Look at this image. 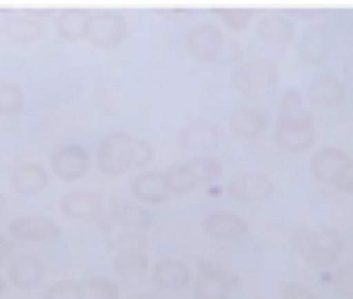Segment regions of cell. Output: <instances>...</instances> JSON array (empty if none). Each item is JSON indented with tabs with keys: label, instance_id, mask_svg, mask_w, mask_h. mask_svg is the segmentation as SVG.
<instances>
[{
	"label": "cell",
	"instance_id": "1",
	"mask_svg": "<svg viewBox=\"0 0 353 299\" xmlns=\"http://www.w3.org/2000/svg\"><path fill=\"white\" fill-rule=\"evenodd\" d=\"M274 141L285 152L301 154L316 141V125L312 112L303 104V96L297 90H287L279 100V123L274 129Z\"/></svg>",
	"mask_w": 353,
	"mask_h": 299
},
{
	"label": "cell",
	"instance_id": "2",
	"mask_svg": "<svg viewBox=\"0 0 353 299\" xmlns=\"http://www.w3.org/2000/svg\"><path fill=\"white\" fill-rule=\"evenodd\" d=\"M291 245L295 254L312 268H330L341 260L343 254V239L330 227L320 231L299 227L291 235Z\"/></svg>",
	"mask_w": 353,
	"mask_h": 299
},
{
	"label": "cell",
	"instance_id": "3",
	"mask_svg": "<svg viewBox=\"0 0 353 299\" xmlns=\"http://www.w3.org/2000/svg\"><path fill=\"white\" fill-rule=\"evenodd\" d=\"M233 85L250 100H270L281 85L276 63L270 59H252L241 63L233 73Z\"/></svg>",
	"mask_w": 353,
	"mask_h": 299
},
{
	"label": "cell",
	"instance_id": "4",
	"mask_svg": "<svg viewBox=\"0 0 353 299\" xmlns=\"http://www.w3.org/2000/svg\"><path fill=\"white\" fill-rule=\"evenodd\" d=\"M133 147L135 137L127 131L106 133L96 150V167L102 175L119 177L133 169Z\"/></svg>",
	"mask_w": 353,
	"mask_h": 299
},
{
	"label": "cell",
	"instance_id": "5",
	"mask_svg": "<svg viewBox=\"0 0 353 299\" xmlns=\"http://www.w3.org/2000/svg\"><path fill=\"white\" fill-rule=\"evenodd\" d=\"M96 220L98 227L106 233H110L117 225L129 231H145L152 227L154 216L150 210H143L141 206L121 202L117 198H102V210Z\"/></svg>",
	"mask_w": 353,
	"mask_h": 299
},
{
	"label": "cell",
	"instance_id": "6",
	"mask_svg": "<svg viewBox=\"0 0 353 299\" xmlns=\"http://www.w3.org/2000/svg\"><path fill=\"white\" fill-rule=\"evenodd\" d=\"M237 282H239L237 274H233L229 268L200 260L194 295H196V299H229L231 289Z\"/></svg>",
	"mask_w": 353,
	"mask_h": 299
},
{
	"label": "cell",
	"instance_id": "7",
	"mask_svg": "<svg viewBox=\"0 0 353 299\" xmlns=\"http://www.w3.org/2000/svg\"><path fill=\"white\" fill-rule=\"evenodd\" d=\"M179 145L185 152H194L198 156H208L212 150L216 147L221 139V131L216 123L208 118H192L179 129Z\"/></svg>",
	"mask_w": 353,
	"mask_h": 299
},
{
	"label": "cell",
	"instance_id": "8",
	"mask_svg": "<svg viewBox=\"0 0 353 299\" xmlns=\"http://www.w3.org/2000/svg\"><path fill=\"white\" fill-rule=\"evenodd\" d=\"M127 34H129V25L119 11H110V9L94 11L92 25L88 32V40L94 46H102V48L117 46L127 38Z\"/></svg>",
	"mask_w": 353,
	"mask_h": 299
},
{
	"label": "cell",
	"instance_id": "9",
	"mask_svg": "<svg viewBox=\"0 0 353 299\" xmlns=\"http://www.w3.org/2000/svg\"><path fill=\"white\" fill-rule=\"evenodd\" d=\"M272 192L274 183L264 173H241L227 183V194L237 202H264Z\"/></svg>",
	"mask_w": 353,
	"mask_h": 299
},
{
	"label": "cell",
	"instance_id": "10",
	"mask_svg": "<svg viewBox=\"0 0 353 299\" xmlns=\"http://www.w3.org/2000/svg\"><path fill=\"white\" fill-rule=\"evenodd\" d=\"M223 42H225V36L221 28H216L214 23H198L188 34V52L194 61L208 63L216 59Z\"/></svg>",
	"mask_w": 353,
	"mask_h": 299
},
{
	"label": "cell",
	"instance_id": "11",
	"mask_svg": "<svg viewBox=\"0 0 353 299\" xmlns=\"http://www.w3.org/2000/svg\"><path fill=\"white\" fill-rule=\"evenodd\" d=\"M50 165H52V171L61 179L77 181L90 169V154H88V150L83 145L69 143V145H63V147L57 150V152L52 154Z\"/></svg>",
	"mask_w": 353,
	"mask_h": 299
},
{
	"label": "cell",
	"instance_id": "12",
	"mask_svg": "<svg viewBox=\"0 0 353 299\" xmlns=\"http://www.w3.org/2000/svg\"><path fill=\"white\" fill-rule=\"evenodd\" d=\"M330 52V36L326 25L312 23L301 32V38L297 42V54L303 63L320 65L326 61Z\"/></svg>",
	"mask_w": 353,
	"mask_h": 299
},
{
	"label": "cell",
	"instance_id": "13",
	"mask_svg": "<svg viewBox=\"0 0 353 299\" xmlns=\"http://www.w3.org/2000/svg\"><path fill=\"white\" fill-rule=\"evenodd\" d=\"M343 98H345V83L330 73H322V75L314 77L305 90V100L316 108L339 106L343 102Z\"/></svg>",
	"mask_w": 353,
	"mask_h": 299
},
{
	"label": "cell",
	"instance_id": "14",
	"mask_svg": "<svg viewBox=\"0 0 353 299\" xmlns=\"http://www.w3.org/2000/svg\"><path fill=\"white\" fill-rule=\"evenodd\" d=\"M9 231L23 241H48L61 237L63 233V229L54 220L44 216H17L11 220Z\"/></svg>",
	"mask_w": 353,
	"mask_h": 299
},
{
	"label": "cell",
	"instance_id": "15",
	"mask_svg": "<svg viewBox=\"0 0 353 299\" xmlns=\"http://www.w3.org/2000/svg\"><path fill=\"white\" fill-rule=\"evenodd\" d=\"M349 161L351 158L347 156L345 150H341L336 145L320 147V150H316L312 161H310V171H312V175L318 181H322V183H334V179L339 177V173L343 171V167Z\"/></svg>",
	"mask_w": 353,
	"mask_h": 299
},
{
	"label": "cell",
	"instance_id": "16",
	"mask_svg": "<svg viewBox=\"0 0 353 299\" xmlns=\"http://www.w3.org/2000/svg\"><path fill=\"white\" fill-rule=\"evenodd\" d=\"M3 32L7 38L15 42H34L46 34V25L40 19L30 17V13L21 9V11H11L3 19Z\"/></svg>",
	"mask_w": 353,
	"mask_h": 299
},
{
	"label": "cell",
	"instance_id": "17",
	"mask_svg": "<svg viewBox=\"0 0 353 299\" xmlns=\"http://www.w3.org/2000/svg\"><path fill=\"white\" fill-rule=\"evenodd\" d=\"M202 229L206 235L214 239H225V241L239 239L250 233V225L235 212H214L204 218Z\"/></svg>",
	"mask_w": 353,
	"mask_h": 299
},
{
	"label": "cell",
	"instance_id": "18",
	"mask_svg": "<svg viewBox=\"0 0 353 299\" xmlns=\"http://www.w3.org/2000/svg\"><path fill=\"white\" fill-rule=\"evenodd\" d=\"M92 17H94V11L90 9H81V7L63 9L57 17V32L63 40H69V42L88 38Z\"/></svg>",
	"mask_w": 353,
	"mask_h": 299
},
{
	"label": "cell",
	"instance_id": "19",
	"mask_svg": "<svg viewBox=\"0 0 353 299\" xmlns=\"http://www.w3.org/2000/svg\"><path fill=\"white\" fill-rule=\"evenodd\" d=\"M152 280L156 287L164 289V291H181L190 285L192 280V272L190 268L181 262V260H160L154 266L152 272Z\"/></svg>",
	"mask_w": 353,
	"mask_h": 299
},
{
	"label": "cell",
	"instance_id": "20",
	"mask_svg": "<svg viewBox=\"0 0 353 299\" xmlns=\"http://www.w3.org/2000/svg\"><path fill=\"white\" fill-rule=\"evenodd\" d=\"M256 34L268 44H287L295 38V23L283 13H264L258 19Z\"/></svg>",
	"mask_w": 353,
	"mask_h": 299
},
{
	"label": "cell",
	"instance_id": "21",
	"mask_svg": "<svg viewBox=\"0 0 353 299\" xmlns=\"http://www.w3.org/2000/svg\"><path fill=\"white\" fill-rule=\"evenodd\" d=\"M131 192L137 200L141 202H148V204H160V202H166V198L170 196L168 187H166V179H164V173L160 171H143L139 173L133 183H131Z\"/></svg>",
	"mask_w": 353,
	"mask_h": 299
},
{
	"label": "cell",
	"instance_id": "22",
	"mask_svg": "<svg viewBox=\"0 0 353 299\" xmlns=\"http://www.w3.org/2000/svg\"><path fill=\"white\" fill-rule=\"evenodd\" d=\"M61 210L69 218H83V220L98 218V214L102 210V196L88 192V189L71 192L63 198Z\"/></svg>",
	"mask_w": 353,
	"mask_h": 299
},
{
	"label": "cell",
	"instance_id": "23",
	"mask_svg": "<svg viewBox=\"0 0 353 299\" xmlns=\"http://www.w3.org/2000/svg\"><path fill=\"white\" fill-rule=\"evenodd\" d=\"M48 185V173L38 163L19 165L11 171V187L21 196L40 194Z\"/></svg>",
	"mask_w": 353,
	"mask_h": 299
},
{
	"label": "cell",
	"instance_id": "24",
	"mask_svg": "<svg viewBox=\"0 0 353 299\" xmlns=\"http://www.w3.org/2000/svg\"><path fill=\"white\" fill-rule=\"evenodd\" d=\"M46 274L44 262L36 256H21L11 262L9 266V278L19 289H34L42 282Z\"/></svg>",
	"mask_w": 353,
	"mask_h": 299
},
{
	"label": "cell",
	"instance_id": "25",
	"mask_svg": "<svg viewBox=\"0 0 353 299\" xmlns=\"http://www.w3.org/2000/svg\"><path fill=\"white\" fill-rule=\"evenodd\" d=\"M266 116L264 112L252 108V106H241L229 116V127L237 137H258L266 129Z\"/></svg>",
	"mask_w": 353,
	"mask_h": 299
},
{
	"label": "cell",
	"instance_id": "26",
	"mask_svg": "<svg viewBox=\"0 0 353 299\" xmlns=\"http://www.w3.org/2000/svg\"><path fill=\"white\" fill-rule=\"evenodd\" d=\"M114 270L125 278H137L148 270L145 247H129L114 254Z\"/></svg>",
	"mask_w": 353,
	"mask_h": 299
},
{
	"label": "cell",
	"instance_id": "27",
	"mask_svg": "<svg viewBox=\"0 0 353 299\" xmlns=\"http://www.w3.org/2000/svg\"><path fill=\"white\" fill-rule=\"evenodd\" d=\"M188 165H190V169L194 171V177H196V181H198L200 187L214 183V181L223 175V165H221V161L214 158V156H210V154H208V156H194V158L188 161Z\"/></svg>",
	"mask_w": 353,
	"mask_h": 299
},
{
	"label": "cell",
	"instance_id": "28",
	"mask_svg": "<svg viewBox=\"0 0 353 299\" xmlns=\"http://www.w3.org/2000/svg\"><path fill=\"white\" fill-rule=\"evenodd\" d=\"M83 299H119V287L104 278V276H92L81 282Z\"/></svg>",
	"mask_w": 353,
	"mask_h": 299
},
{
	"label": "cell",
	"instance_id": "29",
	"mask_svg": "<svg viewBox=\"0 0 353 299\" xmlns=\"http://www.w3.org/2000/svg\"><path fill=\"white\" fill-rule=\"evenodd\" d=\"M23 106V90L15 83H0V114H15Z\"/></svg>",
	"mask_w": 353,
	"mask_h": 299
},
{
	"label": "cell",
	"instance_id": "30",
	"mask_svg": "<svg viewBox=\"0 0 353 299\" xmlns=\"http://www.w3.org/2000/svg\"><path fill=\"white\" fill-rule=\"evenodd\" d=\"M214 13L223 19V23H227L231 30H243L250 25L252 17H254V9H243V7H216Z\"/></svg>",
	"mask_w": 353,
	"mask_h": 299
},
{
	"label": "cell",
	"instance_id": "31",
	"mask_svg": "<svg viewBox=\"0 0 353 299\" xmlns=\"http://www.w3.org/2000/svg\"><path fill=\"white\" fill-rule=\"evenodd\" d=\"M44 299H83L81 282H73V280H59V282H52V285L46 289Z\"/></svg>",
	"mask_w": 353,
	"mask_h": 299
},
{
	"label": "cell",
	"instance_id": "32",
	"mask_svg": "<svg viewBox=\"0 0 353 299\" xmlns=\"http://www.w3.org/2000/svg\"><path fill=\"white\" fill-rule=\"evenodd\" d=\"M129 247H148V239L143 233H119L117 237H112L108 241V249L112 254L121 251V249H129Z\"/></svg>",
	"mask_w": 353,
	"mask_h": 299
},
{
	"label": "cell",
	"instance_id": "33",
	"mask_svg": "<svg viewBox=\"0 0 353 299\" xmlns=\"http://www.w3.org/2000/svg\"><path fill=\"white\" fill-rule=\"evenodd\" d=\"M332 287L343 297H353V264L339 266L332 274Z\"/></svg>",
	"mask_w": 353,
	"mask_h": 299
},
{
	"label": "cell",
	"instance_id": "34",
	"mask_svg": "<svg viewBox=\"0 0 353 299\" xmlns=\"http://www.w3.org/2000/svg\"><path fill=\"white\" fill-rule=\"evenodd\" d=\"M154 158V150L150 145V141L145 139H137L135 137V147H133V169H143L152 163Z\"/></svg>",
	"mask_w": 353,
	"mask_h": 299
},
{
	"label": "cell",
	"instance_id": "35",
	"mask_svg": "<svg viewBox=\"0 0 353 299\" xmlns=\"http://www.w3.org/2000/svg\"><path fill=\"white\" fill-rule=\"evenodd\" d=\"M283 299H318V295L310 287L291 280L283 287Z\"/></svg>",
	"mask_w": 353,
	"mask_h": 299
},
{
	"label": "cell",
	"instance_id": "36",
	"mask_svg": "<svg viewBox=\"0 0 353 299\" xmlns=\"http://www.w3.org/2000/svg\"><path fill=\"white\" fill-rule=\"evenodd\" d=\"M332 185L343 194H353V158L343 167V171L339 173Z\"/></svg>",
	"mask_w": 353,
	"mask_h": 299
},
{
	"label": "cell",
	"instance_id": "37",
	"mask_svg": "<svg viewBox=\"0 0 353 299\" xmlns=\"http://www.w3.org/2000/svg\"><path fill=\"white\" fill-rule=\"evenodd\" d=\"M156 13L158 15H164V17H168V19H183V17H188V15H192L194 13V9H174V7H166V9H156Z\"/></svg>",
	"mask_w": 353,
	"mask_h": 299
},
{
	"label": "cell",
	"instance_id": "38",
	"mask_svg": "<svg viewBox=\"0 0 353 299\" xmlns=\"http://www.w3.org/2000/svg\"><path fill=\"white\" fill-rule=\"evenodd\" d=\"M11 256H13V245H11V241H9L7 237L0 235V266L7 264V262L11 260Z\"/></svg>",
	"mask_w": 353,
	"mask_h": 299
},
{
	"label": "cell",
	"instance_id": "39",
	"mask_svg": "<svg viewBox=\"0 0 353 299\" xmlns=\"http://www.w3.org/2000/svg\"><path fill=\"white\" fill-rule=\"evenodd\" d=\"M289 13H291V15H299L301 19H316V17L322 15L324 11H322V9H299V7H295V9H289Z\"/></svg>",
	"mask_w": 353,
	"mask_h": 299
},
{
	"label": "cell",
	"instance_id": "40",
	"mask_svg": "<svg viewBox=\"0 0 353 299\" xmlns=\"http://www.w3.org/2000/svg\"><path fill=\"white\" fill-rule=\"evenodd\" d=\"M343 71H345V75L349 79H353V50L345 54V59H343Z\"/></svg>",
	"mask_w": 353,
	"mask_h": 299
},
{
	"label": "cell",
	"instance_id": "41",
	"mask_svg": "<svg viewBox=\"0 0 353 299\" xmlns=\"http://www.w3.org/2000/svg\"><path fill=\"white\" fill-rule=\"evenodd\" d=\"M127 299H160V297L154 295V293H135V295H131Z\"/></svg>",
	"mask_w": 353,
	"mask_h": 299
},
{
	"label": "cell",
	"instance_id": "42",
	"mask_svg": "<svg viewBox=\"0 0 353 299\" xmlns=\"http://www.w3.org/2000/svg\"><path fill=\"white\" fill-rule=\"evenodd\" d=\"M5 208H7V196H5V194H0V214L5 212Z\"/></svg>",
	"mask_w": 353,
	"mask_h": 299
},
{
	"label": "cell",
	"instance_id": "43",
	"mask_svg": "<svg viewBox=\"0 0 353 299\" xmlns=\"http://www.w3.org/2000/svg\"><path fill=\"white\" fill-rule=\"evenodd\" d=\"M5 287H7V285H5V280H3V278H0V295H3V293H5Z\"/></svg>",
	"mask_w": 353,
	"mask_h": 299
}]
</instances>
